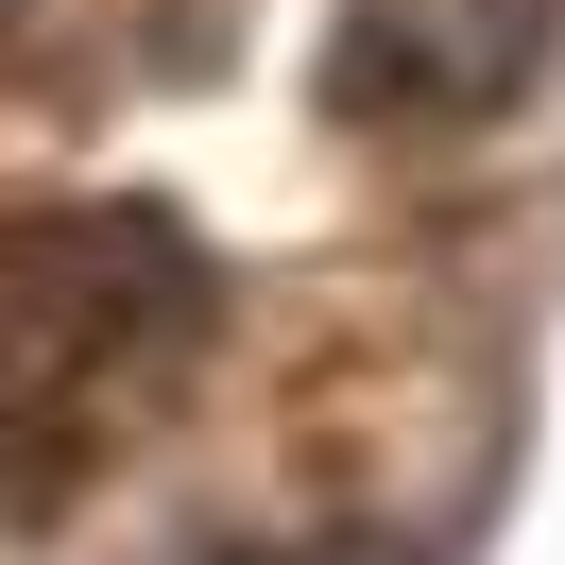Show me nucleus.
Instances as JSON below:
<instances>
[{"mask_svg":"<svg viewBox=\"0 0 565 565\" xmlns=\"http://www.w3.org/2000/svg\"><path fill=\"white\" fill-rule=\"evenodd\" d=\"M189 326H206V257L154 206H18L0 223V497L86 462L172 377Z\"/></svg>","mask_w":565,"mask_h":565,"instance_id":"nucleus-1","label":"nucleus"},{"mask_svg":"<svg viewBox=\"0 0 565 565\" xmlns=\"http://www.w3.org/2000/svg\"><path fill=\"white\" fill-rule=\"evenodd\" d=\"M548 35H565V0H360L326 70H343L360 120H480L531 86Z\"/></svg>","mask_w":565,"mask_h":565,"instance_id":"nucleus-2","label":"nucleus"}]
</instances>
